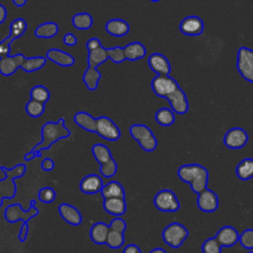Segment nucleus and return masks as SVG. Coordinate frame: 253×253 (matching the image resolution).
<instances>
[{"mask_svg": "<svg viewBox=\"0 0 253 253\" xmlns=\"http://www.w3.org/2000/svg\"><path fill=\"white\" fill-rule=\"evenodd\" d=\"M27 114L32 117V118H39L41 117L43 112H44V104L35 101V100H30L26 106H25Z\"/></svg>", "mask_w": 253, "mask_h": 253, "instance_id": "e433bc0d", "label": "nucleus"}, {"mask_svg": "<svg viewBox=\"0 0 253 253\" xmlns=\"http://www.w3.org/2000/svg\"><path fill=\"white\" fill-rule=\"evenodd\" d=\"M71 23L73 27H75L77 30H88L93 25V18L89 13L81 12L75 14L72 17Z\"/></svg>", "mask_w": 253, "mask_h": 253, "instance_id": "72a5a7b5", "label": "nucleus"}, {"mask_svg": "<svg viewBox=\"0 0 253 253\" xmlns=\"http://www.w3.org/2000/svg\"><path fill=\"white\" fill-rule=\"evenodd\" d=\"M108 53H107V48L100 46L98 48H95L93 50L88 51V67L92 68H97L100 64L104 63L108 59Z\"/></svg>", "mask_w": 253, "mask_h": 253, "instance_id": "cd10ccee", "label": "nucleus"}, {"mask_svg": "<svg viewBox=\"0 0 253 253\" xmlns=\"http://www.w3.org/2000/svg\"><path fill=\"white\" fill-rule=\"evenodd\" d=\"M105 29L108 34L114 37H124L129 32V25L122 19H112L107 22Z\"/></svg>", "mask_w": 253, "mask_h": 253, "instance_id": "5701e85b", "label": "nucleus"}, {"mask_svg": "<svg viewBox=\"0 0 253 253\" xmlns=\"http://www.w3.org/2000/svg\"><path fill=\"white\" fill-rule=\"evenodd\" d=\"M13 2H14L16 7L21 8V7H23L27 3V0H13Z\"/></svg>", "mask_w": 253, "mask_h": 253, "instance_id": "603ef678", "label": "nucleus"}, {"mask_svg": "<svg viewBox=\"0 0 253 253\" xmlns=\"http://www.w3.org/2000/svg\"><path fill=\"white\" fill-rule=\"evenodd\" d=\"M247 132L241 127H232L227 130L223 136V143L231 149L242 148L248 141Z\"/></svg>", "mask_w": 253, "mask_h": 253, "instance_id": "f8f14e48", "label": "nucleus"}, {"mask_svg": "<svg viewBox=\"0 0 253 253\" xmlns=\"http://www.w3.org/2000/svg\"><path fill=\"white\" fill-rule=\"evenodd\" d=\"M155 121L162 126H170L175 122L174 112L169 108H160L155 113Z\"/></svg>", "mask_w": 253, "mask_h": 253, "instance_id": "f704fd0d", "label": "nucleus"}, {"mask_svg": "<svg viewBox=\"0 0 253 253\" xmlns=\"http://www.w3.org/2000/svg\"><path fill=\"white\" fill-rule=\"evenodd\" d=\"M189 235L188 229L179 222H172L168 224L163 232V241L172 248H179Z\"/></svg>", "mask_w": 253, "mask_h": 253, "instance_id": "423d86ee", "label": "nucleus"}, {"mask_svg": "<svg viewBox=\"0 0 253 253\" xmlns=\"http://www.w3.org/2000/svg\"><path fill=\"white\" fill-rule=\"evenodd\" d=\"M125 243V236L124 233L110 230L108 237H107V242L106 244L113 249H119L121 248Z\"/></svg>", "mask_w": 253, "mask_h": 253, "instance_id": "4c0bfd02", "label": "nucleus"}, {"mask_svg": "<svg viewBox=\"0 0 253 253\" xmlns=\"http://www.w3.org/2000/svg\"><path fill=\"white\" fill-rule=\"evenodd\" d=\"M64 119L60 118L56 123L47 122L41 128L42 140L36 144L30 152L25 154L24 160L30 161L36 157H41V151L48 149L53 143L58 141L59 139L69 137L71 132L64 126Z\"/></svg>", "mask_w": 253, "mask_h": 253, "instance_id": "f257e3e1", "label": "nucleus"}, {"mask_svg": "<svg viewBox=\"0 0 253 253\" xmlns=\"http://www.w3.org/2000/svg\"><path fill=\"white\" fill-rule=\"evenodd\" d=\"M108 57L115 63H122L126 60L124 47L122 46H115V47H109L107 48Z\"/></svg>", "mask_w": 253, "mask_h": 253, "instance_id": "58836bf2", "label": "nucleus"}, {"mask_svg": "<svg viewBox=\"0 0 253 253\" xmlns=\"http://www.w3.org/2000/svg\"><path fill=\"white\" fill-rule=\"evenodd\" d=\"M236 67L245 80L253 83V49L246 46L238 49Z\"/></svg>", "mask_w": 253, "mask_h": 253, "instance_id": "6e6552de", "label": "nucleus"}, {"mask_svg": "<svg viewBox=\"0 0 253 253\" xmlns=\"http://www.w3.org/2000/svg\"><path fill=\"white\" fill-rule=\"evenodd\" d=\"M28 231H29V224H28V222H23L22 225H21L20 233L18 235V238H19V240L21 242H25L27 240Z\"/></svg>", "mask_w": 253, "mask_h": 253, "instance_id": "de8ad7c7", "label": "nucleus"}, {"mask_svg": "<svg viewBox=\"0 0 253 253\" xmlns=\"http://www.w3.org/2000/svg\"><path fill=\"white\" fill-rule=\"evenodd\" d=\"M198 208L205 212H212L218 208L217 195L208 188L201 192L197 199Z\"/></svg>", "mask_w": 253, "mask_h": 253, "instance_id": "4468645a", "label": "nucleus"}, {"mask_svg": "<svg viewBox=\"0 0 253 253\" xmlns=\"http://www.w3.org/2000/svg\"><path fill=\"white\" fill-rule=\"evenodd\" d=\"M36 200H31L30 202V209L28 211H24L20 204H13L9 205L4 211L5 219L10 223H15L18 220H23V222H28L33 217H36L39 215L40 211L36 207Z\"/></svg>", "mask_w": 253, "mask_h": 253, "instance_id": "20e7f679", "label": "nucleus"}, {"mask_svg": "<svg viewBox=\"0 0 253 253\" xmlns=\"http://www.w3.org/2000/svg\"><path fill=\"white\" fill-rule=\"evenodd\" d=\"M179 29L186 36H200L204 32V22L198 16H188L182 20Z\"/></svg>", "mask_w": 253, "mask_h": 253, "instance_id": "dca6fc26", "label": "nucleus"}, {"mask_svg": "<svg viewBox=\"0 0 253 253\" xmlns=\"http://www.w3.org/2000/svg\"><path fill=\"white\" fill-rule=\"evenodd\" d=\"M101 195L105 199L109 198H125L124 187L117 181H110L101 190Z\"/></svg>", "mask_w": 253, "mask_h": 253, "instance_id": "bb28decb", "label": "nucleus"}, {"mask_svg": "<svg viewBox=\"0 0 253 253\" xmlns=\"http://www.w3.org/2000/svg\"><path fill=\"white\" fill-rule=\"evenodd\" d=\"M96 133L99 134L102 138L110 141H116L121 136V130L119 126L106 116L97 118Z\"/></svg>", "mask_w": 253, "mask_h": 253, "instance_id": "9b49d317", "label": "nucleus"}, {"mask_svg": "<svg viewBox=\"0 0 253 253\" xmlns=\"http://www.w3.org/2000/svg\"><path fill=\"white\" fill-rule=\"evenodd\" d=\"M58 211L64 221L71 225H79L82 222V215L80 211L75 207L67 203L60 204L58 207Z\"/></svg>", "mask_w": 253, "mask_h": 253, "instance_id": "412c9836", "label": "nucleus"}, {"mask_svg": "<svg viewBox=\"0 0 253 253\" xmlns=\"http://www.w3.org/2000/svg\"><path fill=\"white\" fill-rule=\"evenodd\" d=\"M124 52L126 60L135 61L145 56L146 48L141 42H133L124 47Z\"/></svg>", "mask_w": 253, "mask_h": 253, "instance_id": "a878e982", "label": "nucleus"}, {"mask_svg": "<svg viewBox=\"0 0 253 253\" xmlns=\"http://www.w3.org/2000/svg\"><path fill=\"white\" fill-rule=\"evenodd\" d=\"M178 177L183 182L190 184L194 193L200 194L208 187L209 171L200 164L192 163L180 166Z\"/></svg>", "mask_w": 253, "mask_h": 253, "instance_id": "f03ea898", "label": "nucleus"}, {"mask_svg": "<svg viewBox=\"0 0 253 253\" xmlns=\"http://www.w3.org/2000/svg\"><path fill=\"white\" fill-rule=\"evenodd\" d=\"M27 22L23 18L15 19L10 25V33L7 38L0 41V58L10 55L11 43L18 38H21L27 30Z\"/></svg>", "mask_w": 253, "mask_h": 253, "instance_id": "0eeeda50", "label": "nucleus"}, {"mask_svg": "<svg viewBox=\"0 0 253 253\" xmlns=\"http://www.w3.org/2000/svg\"><path fill=\"white\" fill-rule=\"evenodd\" d=\"M7 18V9L3 5L0 4V24L4 23Z\"/></svg>", "mask_w": 253, "mask_h": 253, "instance_id": "3c124183", "label": "nucleus"}, {"mask_svg": "<svg viewBox=\"0 0 253 253\" xmlns=\"http://www.w3.org/2000/svg\"><path fill=\"white\" fill-rule=\"evenodd\" d=\"M104 187L103 179L96 174H90L85 176L79 185L80 191L85 194H96L98 192H101L102 188Z\"/></svg>", "mask_w": 253, "mask_h": 253, "instance_id": "6ab92c4d", "label": "nucleus"}, {"mask_svg": "<svg viewBox=\"0 0 253 253\" xmlns=\"http://www.w3.org/2000/svg\"><path fill=\"white\" fill-rule=\"evenodd\" d=\"M221 246L218 244L214 237L208 238L204 241L202 245V252L203 253H220Z\"/></svg>", "mask_w": 253, "mask_h": 253, "instance_id": "a19ab883", "label": "nucleus"}, {"mask_svg": "<svg viewBox=\"0 0 253 253\" xmlns=\"http://www.w3.org/2000/svg\"><path fill=\"white\" fill-rule=\"evenodd\" d=\"M149 253H166V251H165L163 248L158 247V248H154V249H152Z\"/></svg>", "mask_w": 253, "mask_h": 253, "instance_id": "864d4df0", "label": "nucleus"}, {"mask_svg": "<svg viewBox=\"0 0 253 253\" xmlns=\"http://www.w3.org/2000/svg\"><path fill=\"white\" fill-rule=\"evenodd\" d=\"M247 253H253V251H249V252H247Z\"/></svg>", "mask_w": 253, "mask_h": 253, "instance_id": "6e6d98bb", "label": "nucleus"}, {"mask_svg": "<svg viewBox=\"0 0 253 253\" xmlns=\"http://www.w3.org/2000/svg\"><path fill=\"white\" fill-rule=\"evenodd\" d=\"M214 238L221 247H231L239 240V233L233 226L225 225L216 232Z\"/></svg>", "mask_w": 253, "mask_h": 253, "instance_id": "a211bd4d", "label": "nucleus"}, {"mask_svg": "<svg viewBox=\"0 0 253 253\" xmlns=\"http://www.w3.org/2000/svg\"><path fill=\"white\" fill-rule=\"evenodd\" d=\"M150 69L157 75H169L171 71V65L167 57L161 53L154 52L148 56L147 59Z\"/></svg>", "mask_w": 253, "mask_h": 253, "instance_id": "f3484780", "label": "nucleus"}, {"mask_svg": "<svg viewBox=\"0 0 253 253\" xmlns=\"http://www.w3.org/2000/svg\"><path fill=\"white\" fill-rule=\"evenodd\" d=\"M55 191L51 187H43L39 191L38 198L42 203L49 204L55 200Z\"/></svg>", "mask_w": 253, "mask_h": 253, "instance_id": "37998d69", "label": "nucleus"}, {"mask_svg": "<svg viewBox=\"0 0 253 253\" xmlns=\"http://www.w3.org/2000/svg\"><path fill=\"white\" fill-rule=\"evenodd\" d=\"M166 99L170 103L171 110L179 115L186 114L189 110V102L185 92L179 87L174 92L169 94Z\"/></svg>", "mask_w": 253, "mask_h": 253, "instance_id": "ddd939ff", "label": "nucleus"}, {"mask_svg": "<svg viewBox=\"0 0 253 253\" xmlns=\"http://www.w3.org/2000/svg\"><path fill=\"white\" fill-rule=\"evenodd\" d=\"M103 208L108 213L117 217L125 214L126 211V203L125 198H109L104 200Z\"/></svg>", "mask_w": 253, "mask_h": 253, "instance_id": "4be33fe9", "label": "nucleus"}, {"mask_svg": "<svg viewBox=\"0 0 253 253\" xmlns=\"http://www.w3.org/2000/svg\"><path fill=\"white\" fill-rule=\"evenodd\" d=\"M0 169L5 174V178L0 180V208L4 199H13L17 193V185L15 179L24 176L27 170L25 163H19L13 168L0 166Z\"/></svg>", "mask_w": 253, "mask_h": 253, "instance_id": "7ed1b4c3", "label": "nucleus"}, {"mask_svg": "<svg viewBox=\"0 0 253 253\" xmlns=\"http://www.w3.org/2000/svg\"><path fill=\"white\" fill-rule=\"evenodd\" d=\"M41 168L44 171H51L54 168V162L51 158H44L41 163Z\"/></svg>", "mask_w": 253, "mask_h": 253, "instance_id": "09e8293b", "label": "nucleus"}, {"mask_svg": "<svg viewBox=\"0 0 253 253\" xmlns=\"http://www.w3.org/2000/svg\"><path fill=\"white\" fill-rule=\"evenodd\" d=\"M235 172L240 180L246 181L253 178V159L245 158L241 160L236 166Z\"/></svg>", "mask_w": 253, "mask_h": 253, "instance_id": "c756f323", "label": "nucleus"}, {"mask_svg": "<svg viewBox=\"0 0 253 253\" xmlns=\"http://www.w3.org/2000/svg\"><path fill=\"white\" fill-rule=\"evenodd\" d=\"M47 58L45 56H31L26 57L24 62L21 65V68L25 72H34L37 70H40L42 67H43L46 63Z\"/></svg>", "mask_w": 253, "mask_h": 253, "instance_id": "7c9ffc66", "label": "nucleus"}, {"mask_svg": "<svg viewBox=\"0 0 253 253\" xmlns=\"http://www.w3.org/2000/svg\"><path fill=\"white\" fill-rule=\"evenodd\" d=\"M92 153H93L94 158L100 165L107 163L108 161H110L113 158L111 150L109 149L108 146H106L103 143L94 144L92 147Z\"/></svg>", "mask_w": 253, "mask_h": 253, "instance_id": "473e14b6", "label": "nucleus"}, {"mask_svg": "<svg viewBox=\"0 0 253 253\" xmlns=\"http://www.w3.org/2000/svg\"><path fill=\"white\" fill-rule=\"evenodd\" d=\"M150 1H152V2H158V1H160V0H150Z\"/></svg>", "mask_w": 253, "mask_h": 253, "instance_id": "5fc2aeb1", "label": "nucleus"}, {"mask_svg": "<svg viewBox=\"0 0 253 253\" xmlns=\"http://www.w3.org/2000/svg\"><path fill=\"white\" fill-rule=\"evenodd\" d=\"M153 203L157 210L165 212H174L180 209V202L177 196L168 189L159 191L155 195Z\"/></svg>", "mask_w": 253, "mask_h": 253, "instance_id": "1a4fd4ad", "label": "nucleus"}, {"mask_svg": "<svg viewBox=\"0 0 253 253\" xmlns=\"http://www.w3.org/2000/svg\"><path fill=\"white\" fill-rule=\"evenodd\" d=\"M30 96L32 100L45 104L50 98V92L43 85H36L31 89Z\"/></svg>", "mask_w": 253, "mask_h": 253, "instance_id": "c9c22d12", "label": "nucleus"}, {"mask_svg": "<svg viewBox=\"0 0 253 253\" xmlns=\"http://www.w3.org/2000/svg\"><path fill=\"white\" fill-rule=\"evenodd\" d=\"M26 56L22 53L7 55L0 58V73L4 76L13 75L21 67Z\"/></svg>", "mask_w": 253, "mask_h": 253, "instance_id": "2eb2a0df", "label": "nucleus"}, {"mask_svg": "<svg viewBox=\"0 0 253 253\" xmlns=\"http://www.w3.org/2000/svg\"><path fill=\"white\" fill-rule=\"evenodd\" d=\"M58 33V25L54 22H45L35 30V36L39 39H51Z\"/></svg>", "mask_w": 253, "mask_h": 253, "instance_id": "c85d7f7f", "label": "nucleus"}, {"mask_svg": "<svg viewBox=\"0 0 253 253\" xmlns=\"http://www.w3.org/2000/svg\"><path fill=\"white\" fill-rule=\"evenodd\" d=\"M123 253H142L141 250L135 244H128L124 248Z\"/></svg>", "mask_w": 253, "mask_h": 253, "instance_id": "8fccbe9b", "label": "nucleus"}, {"mask_svg": "<svg viewBox=\"0 0 253 253\" xmlns=\"http://www.w3.org/2000/svg\"><path fill=\"white\" fill-rule=\"evenodd\" d=\"M129 133L132 138L138 142L143 150L150 152L157 147V139L147 126L142 124H134L130 126Z\"/></svg>", "mask_w": 253, "mask_h": 253, "instance_id": "39448f33", "label": "nucleus"}, {"mask_svg": "<svg viewBox=\"0 0 253 253\" xmlns=\"http://www.w3.org/2000/svg\"><path fill=\"white\" fill-rule=\"evenodd\" d=\"M63 43L67 46H73L77 43V38L72 33H66L63 37Z\"/></svg>", "mask_w": 253, "mask_h": 253, "instance_id": "49530a36", "label": "nucleus"}, {"mask_svg": "<svg viewBox=\"0 0 253 253\" xmlns=\"http://www.w3.org/2000/svg\"><path fill=\"white\" fill-rule=\"evenodd\" d=\"M45 57L51 62L64 67L72 66L75 62V59L71 54L55 47L49 48L45 53Z\"/></svg>", "mask_w": 253, "mask_h": 253, "instance_id": "aec40b11", "label": "nucleus"}, {"mask_svg": "<svg viewBox=\"0 0 253 253\" xmlns=\"http://www.w3.org/2000/svg\"><path fill=\"white\" fill-rule=\"evenodd\" d=\"M74 122L75 124L84 128L87 131L90 132H96V127H97V119L93 118L89 113L87 112H77L74 115Z\"/></svg>", "mask_w": 253, "mask_h": 253, "instance_id": "393cba45", "label": "nucleus"}, {"mask_svg": "<svg viewBox=\"0 0 253 253\" xmlns=\"http://www.w3.org/2000/svg\"><path fill=\"white\" fill-rule=\"evenodd\" d=\"M110 227L105 222H96L90 228V238L96 244H106Z\"/></svg>", "mask_w": 253, "mask_h": 253, "instance_id": "b1692460", "label": "nucleus"}, {"mask_svg": "<svg viewBox=\"0 0 253 253\" xmlns=\"http://www.w3.org/2000/svg\"><path fill=\"white\" fill-rule=\"evenodd\" d=\"M100 46H102V43H101V41L97 38H91L86 42V48H87L88 51L93 50L95 48H98Z\"/></svg>", "mask_w": 253, "mask_h": 253, "instance_id": "a18cd8bd", "label": "nucleus"}, {"mask_svg": "<svg viewBox=\"0 0 253 253\" xmlns=\"http://www.w3.org/2000/svg\"><path fill=\"white\" fill-rule=\"evenodd\" d=\"M117 170H118V164L113 158L107 163L100 165V173L105 178L113 177L117 173Z\"/></svg>", "mask_w": 253, "mask_h": 253, "instance_id": "ea45409f", "label": "nucleus"}, {"mask_svg": "<svg viewBox=\"0 0 253 253\" xmlns=\"http://www.w3.org/2000/svg\"><path fill=\"white\" fill-rule=\"evenodd\" d=\"M101 77H102V74L97 68L88 67L83 74V81H84L87 89L93 91V90L97 89L98 83H99V80L101 79Z\"/></svg>", "mask_w": 253, "mask_h": 253, "instance_id": "2f4dec72", "label": "nucleus"}, {"mask_svg": "<svg viewBox=\"0 0 253 253\" xmlns=\"http://www.w3.org/2000/svg\"><path fill=\"white\" fill-rule=\"evenodd\" d=\"M241 246L248 250H253V229H245L239 234V240Z\"/></svg>", "mask_w": 253, "mask_h": 253, "instance_id": "79ce46f5", "label": "nucleus"}, {"mask_svg": "<svg viewBox=\"0 0 253 253\" xmlns=\"http://www.w3.org/2000/svg\"><path fill=\"white\" fill-rule=\"evenodd\" d=\"M179 87L177 81L169 75H156L151 80V89L158 97L166 98Z\"/></svg>", "mask_w": 253, "mask_h": 253, "instance_id": "9d476101", "label": "nucleus"}, {"mask_svg": "<svg viewBox=\"0 0 253 253\" xmlns=\"http://www.w3.org/2000/svg\"><path fill=\"white\" fill-rule=\"evenodd\" d=\"M109 227H110V230H114V231L124 233L126 228V223L125 219L121 218L120 216H117V217H115L111 220V223L109 224Z\"/></svg>", "mask_w": 253, "mask_h": 253, "instance_id": "c03bdc74", "label": "nucleus"}]
</instances>
